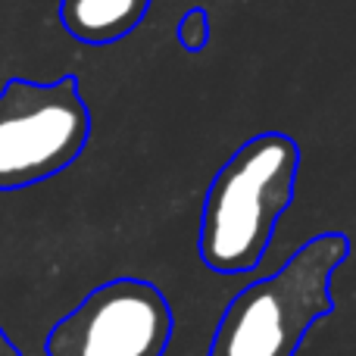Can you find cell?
<instances>
[{
    "label": "cell",
    "mask_w": 356,
    "mask_h": 356,
    "mask_svg": "<svg viewBox=\"0 0 356 356\" xmlns=\"http://www.w3.org/2000/svg\"><path fill=\"white\" fill-rule=\"evenodd\" d=\"M347 257L341 234L303 244L275 275L244 288L222 313L209 356H294L307 332L332 313L328 282Z\"/></svg>",
    "instance_id": "cell-2"
},
{
    "label": "cell",
    "mask_w": 356,
    "mask_h": 356,
    "mask_svg": "<svg viewBox=\"0 0 356 356\" xmlns=\"http://www.w3.org/2000/svg\"><path fill=\"white\" fill-rule=\"evenodd\" d=\"M91 135V116L72 79L10 81L0 94V191L63 172Z\"/></svg>",
    "instance_id": "cell-3"
},
{
    "label": "cell",
    "mask_w": 356,
    "mask_h": 356,
    "mask_svg": "<svg viewBox=\"0 0 356 356\" xmlns=\"http://www.w3.org/2000/svg\"><path fill=\"white\" fill-rule=\"evenodd\" d=\"M172 309L147 282L119 278L88 294L47 338V356H163Z\"/></svg>",
    "instance_id": "cell-4"
},
{
    "label": "cell",
    "mask_w": 356,
    "mask_h": 356,
    "mask_svg": "<svg viewBox=\"0 0 356 356\" xmlns=\"http://www.w3.org/2000/svg\"><path fill=\"white\" fill-rule=\"evenodd\" d=\"M207 38H209L207 16H203L200 10L188 13V16L181 19V25H178V41H181L184 47H191V50H200L203 44H207Z\"/></svg>",
    "instance_id": "cell-6"
},
{
    "label": "cell",
    "mask_w": 356,
    "mask_h": 356,
    "mask_svg": "<svg viewBox=\"0 0 356 356\" xmlns=\"http://www.w3.org/2000/svg\"><path fill=\"white\" fill-rule=\"evenodd\" d=\"M150 0H63L60 19L66 31L88 44H110L141 25Z\"/></svg>",
    "instance_id": "cell-5"
},
{
    "label": "cell",
    "mask_w": 356,
    "mask_h": 356,
    "mask_svg": "<svg viewBox=\"0 0 356 356\" xmlns=\"http://www.w3.org/2000/svg\"><path fill=\"white\" fill-rule=\"evenodd\" d=\"M297 144L284 135L250 138L213 178L200 216V259L238 275L263 259L275 222L294 200Z\"/></svg>",
    "instance_id": "cell-1"
}]
</instances>
